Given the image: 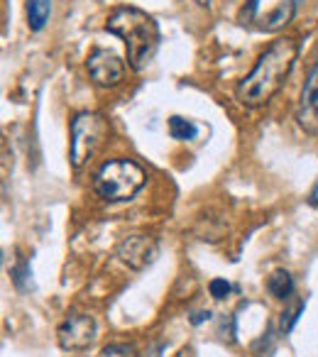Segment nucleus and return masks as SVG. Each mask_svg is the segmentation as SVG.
Wrapping results in <instances>:
<instances>
[{
    "instance_id": "1",
    "label": "nucleus",
    "mask_w": 318,
    "mask_h": 357,
    "mask_svg": "<svg viewBox=\"0 0 318 357\" xmlns=\"http://www.w3.org/2000/svg\"><path fill=\"white\" fill-rule=\"evenodd\" d=\"M298 47L294 40L284 37L277 40L262 52L257 59L255 69L240 81L238 86V100L245 108H259V105L269 103L279 89L284 86L287 76L292 74L294 61H296Z\"/></svg>"
},
{
    "instance_id": "2",
    "label": "nucleus",
    "mask_w": 318,
    "mask_h": 357,
    "mask_svg": "<svg viewBox=\"0 0 318 357\" xmlns=\"http://www.w3.org/2000/svg\"><path fill=\"white\" fill-rule=\"evenodd\" d=\"M105 30L118 35L125 42V52H128V64L135 71H142L144 66L152 61L154 52L159 47V27L154 17H149L144 10L132 6L118 8L113 15L108 17Z\"/></svg>"
},
{
    "instance_id": "3",
    "label": "nucleus",
    "mask_w": 318,
    "mask_h": 357,
    "mask_svg": "<svg viewBox=\"0 0 318 357\" xmlns=\"http://www.w3.org/2000/svg\"><path fill=\"white\" fill-rule=\"evenodd\" d=\"M144 172L130 159H110L98 169L93 178V189L108 204L128 201L144 186Z\"/></svg>"
},
{
    "instance_id": "4",
    "label": "nucleus",
    "mask_w": 318,
    "mask_h": 357,
    "mask_svg": "<svg viewBox=\"0 0 318 357\" xmlns=\"http://www.w3.org/2000/svg\"><path fill=\"white\" fill-rule=\"evenodd\" d=\"M108 137V120L100 113L84 110L71 120V164L81 169Z\"/></svg>"
},
{
    "instance_id": "5",
    "label": "nucleus",
    "mask_w": 318,
    "mask_h": 357,
    "mask_svg": "<svg viewBox=\"0 0 318 357\" xmlns=\"http://www.w3.org/2000/svg\"><path fill=\"white\" fill-rule=\"evenodd\" d=\"M56 340L66 352H86L96 340V321L89 313H71L56 328Z\"/></svg>"
},
{
    "instance_id": "6",
    "label": "nucleus",
    "mask_w": 318,
    "mask_h": 357,
    "mask_svg": "<svg viewBox=\"0 0 318 357\" xmlns=\"http://www.w3.org/2000/svg\"><path fill=\"white\" fill-rule=\"evenodd\" d=\"M118 259L130 269H147L159 255V240L152 235H130L115 250Z\"/></svg>"
},
{
    "instance_id": "7",
    "label": "nucleus",
    "mask_w": 318,
    "mask_h": 357,
    "mask_svg": "<svg viewBox=\"0 0 318 357\" xmlns=\"http://www.w3.org/2000/svg\"><path fill=\"white\" fill-rule=\"evenodd\" d=\"M86 66H89L91 79H93L98 86H103V89L118 86L125 76L123 59H120L118 54H113L110 50H93L89 56V61H86Z\"/></svg>"
},
{
    "instance_id": "8",
    "label": "nucleus",
    "mask_w": 318,
    "mask_h": 357,
    "mask_svg": "<svg viewBox=\"0 0 318 357\" xmlns=\"http://www.w3.org/2000/svg\"><path fill=\"white\" fill-rule=\"evenodd\" d=\"M296 123L308 135H318V61L311 66L306 81H303L296 103Z\"/></svg>"
},
{
    "instance_id": "9",
    "label": "nucleus",
    "mask_w": 318,
    "mask_h": 357,
    "mask_svg": "<svg viewBox=\"0 0 318 357\" xmlns=\"http://www.w3.org/2000/svg\"><path fill=\"white\" fill-rule=\"evenodd\" d=\"M25 13H27V25H30V30L40 32L42 27L47 25V20H50L52 3L50 0H27Z\"/></svg>"
},
{
    "instance_id": "10",
    "label": "nucleus",
    "mask_w": 318,
    "mask_h": 357,
    "mask_svg": "<svg viewBox=\"0 0 318 357\" xmlns=\"http://www.w3.org/2000/svg\"><path fill=\"white\" fill-rule=\"evenodd\" d=\"M294 10H296V3H294V0H284L277 10H272L267 17H264V30H269V32L282 30L284 25H289V22H292Z\"/></svg>"
},
{
    "instance_id": "11",
    "label": "nucleus",
    "mask_w": 318,
    "mask_h": 357,
    "mask_svg": "<svg viewBox=\"0 0 318 357\" xmlns=\"http://www.w3.org/2000/svg\"><path fill=\"white\" fill-rule=\"evenodd\" d=\"M267 289H269V294H272L274 298H282V301H287V298L294 294V279H292V274H289L287 269H277V272H274L272 277H269Z\"/></svg>"
},
{
    "instance_id": "12",
    "label": "nucleus",
    "mask_w": 318,
    "mask_h": 357,
    "mask_svg": "<svg viewBox=\"0 0 318 357\" xmlns=\"http://www.w3.org/2000/svg\"><path fill=\"white\" fill-rule=\"evenodd\" d=\"M169 135L174 139H179V142H189V139H194L199 135V128L191 120L174 115V118H169Z\"/></svg>"
},
{
    "instance_id": "13",
    "label": "nucleus",
    "mask_w": 318,
    "mask_h": 357,
    "mask_svg": "<svg viewBox=\"0 0 318 357\" xmlns=\"http://www.w3.org/2000/svg\"><path fill=\"white\" fill-rule=\"evenodd\" d=\"M303 313V301H294V306H289L287 311L282 313V333H289L294 326H296L298 316Z\"/></svg>"
},
{
    "instance_id": "14",
    "label": "nucleus",
    "mask_w": 318,
    "mask_h": 357,
    "mask_svg": "<svg viewBox=\"0 0 318 357\" xmlns=\"http://www.w3.org/2000/svg\"><path fill=\"white\" fill-rule=\"evenodd\" d=\"M98 357H137V355H135L132 345H125V342H113V345L103 347Z\"/></svg>"
},
{
    "instance_id": "15",
    "label": "nucleus",
    "mask_w": 318,
    "mask_h": 357,
    "mask_svg": "<svg viewBox=\"0 0 318 357\" xmlns=\"http://www.w3.org/2000/svg\"><path fill=\"white\" fill-rule=\"evenodd\" d=\"M13 274V282H15L17 289H25L27 287V279H30V264L25 262V259H20V264L17 267L10 269Z\"/></svg>"
},
{
    "instance_id": "16",
    "label": "nucleus",
    "mask_w": 318,
    "mask_h": 357,
    "mask_svg": "<svg viewBox=\"0 0 318 357\" xmlns=\"http://www.w3.org/2000/svg\"><path fill=\"white\" fill-rule=\"evenodd\" d=\"M209 291H211V296L213 298H225L230 294V284L225 282V279H213V282L209 284Z\"/></svg>"
},
{
    "instance_id": "17",
    "label": "nucleus",
    "mask_w": 318,
    "mask_h": 357,
    "mask_svg": "<svg viewBox=\"0 0 318 357\" xmlns=\"http://www.w3.org/2000/svg\"><path fill=\"white\" fill-rule=\"evenodd\" d=\"M257 3L259 0H248V6H245V10L240 13V17H243V20H250V17L257 13Z\"/></svg>"
},
{
    "instance_id": "18",
    "label": "nucleus",
    "mask_w": 318,
    "mask_h": 357,
    "mask_svg": "<svg viewBox=\"0 0 318 357\" xmlns=\"http://www.w3.org/2000/svg\"><path fill=\"white\" fill-rule=\"evenodd\" d=\"M209 318H211L209 311H199V313H194V316H191V323H194V326H199V323L209 321Z\"/></svg>"
},
{
    "instance_id": "19",
    "label": "nucleus",
    "mask_w": 318,
    "mask_h": 357,
    "mask_svg": "<svg viewBox=\"0 0 318 357\" xmlns=\"http://www.w3.org/2000/svg\"><path fill=\"white\" fill-rule=\"evenodd\" d=\"M199 6H209V0H199Z\"/></svg>"
}]
</instances>
